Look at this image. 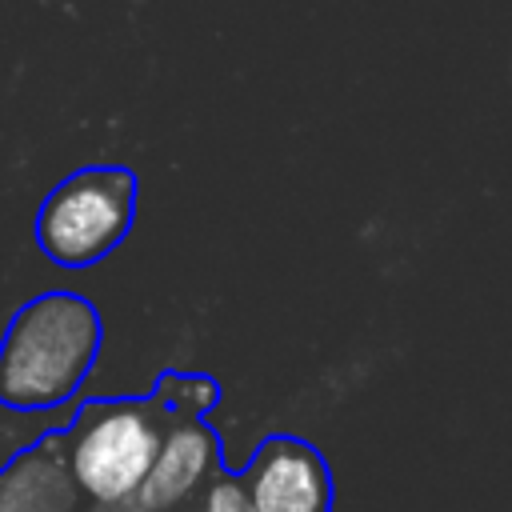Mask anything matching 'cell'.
<instances>
[{"instance_id":"5","label":"cell","mask_w":512,"mask_h":512,"mask_svg":"<svg viewBox=\"0 0 512 512\" xmlns=\"http://www.w3.org/2000/svg\"><path fill=\"white\" fill-rule=\"evenodd\" d=\"M212 468H216V436L208 432L204 420L188 416L160 436L156 460L132 500L144 512H168L180 500H188L208 480Z\"/></svg>"},{"instance_id":"3","label":"cell","mask_w":512,"mask_h":512,"mask_svg":"<svg viewBox=\"0 0 512 512\" xmlns=\"http://www.w3.org/2000/svg\"><path fill=\"white\" fill-rule=\"evenodd\" d=\"M160 420L144 400L88 404L68 436V472L96 504L132 500L156 460Z\"/></svg>"},{"instance_id":"6","label":"cell","mask_w":512,"mask_h":512,"mask_svg":"<svg viewBox=\"0 0 512 512\" xmlns=\"http://www.w3.org/2000/svg\"><path fill=\"white\" fill-rule=\"evenodd\" d=\"M200 512H252V500H248L244 480H240L236 472L216 476V480L208 484V492H204Z\"/></svg>"},{"instance_id":"2","label":"cell","mask_w":512,"mask_h":512,"mask_svg":"<svg viewBox=\"0 0 512 512\" xmlns=\"http://www.w3.org/2000/svg\"><path fill=\"white\" fill-rule=\"evenodd\" d=\"M136 176L128 168H80L56 184L40 208L36 240L52 264L84 268L104 260L132 228Z\"/></svg>"},{"instance_id":"4","label":"cell","mask_w":512,"mask_h":512,"mask_svg":"<svg viewBox=\"0 0 512 512\" xmlns=\"http://www.w3.org/2000/svg\"><path fill=\"white\" fill-rule=\"evenodd\" d=\"M252 512H328L332 480L320 452L296 436H268L240 472Z\"/></svg>"},{"instance_id":"1","label":"cell","mask_w":512,"mask_h":512,"mask_svg":"<svg viewBox=\"0 0 512 512\" xmlns=\"http://www.w3.org/2000/svg\"><path fill=\"white\" fill-rule=\"evenodd\" d=\"M100 348V316L80 296L24 304L0 344V400L8 408H52L88 376Z\"/></svg>"}]
</instances>
